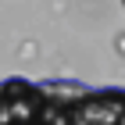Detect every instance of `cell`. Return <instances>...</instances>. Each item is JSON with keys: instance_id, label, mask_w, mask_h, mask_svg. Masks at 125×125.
<instances>
[{"instance_id": "obj_1", "label": "cell", "mask_w": 125, "mask_h": 125, "mask_svg": "<svg viewBox=\"0 0 125 125\" xmlns=\"http://www.w3.org/2000/svg\"><path fill=\"white\" fill-rule=\"evenodd\" d=\"M122 4H125V0H122Z\"/></svg>"}]
</instances>
